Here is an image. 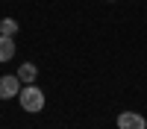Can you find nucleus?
<instances>
[{"label":"nucleus","mask_w":147,"mask_h":129,"mask_svg":"<svg viewBox=\"0 0 147 129\" xmlns=\"http://www.w3.org/2000/svg\"><path fill=\"white\" fill-rule=\"evenodd\" d=\"M18 32V21L15 18H3L0 21V35H15Z\"/></svg>","instance_id":"obj_6"},{"label":"nucleus","mask_w":147,"mask_h":129,"mask_svg":"<svg viewBox=\"0 0 147 129\" xmlns=\"http://www.w3.org/2000/svg\"><path fill=\"white\" fill-rule=\"evenodd\" d=\"M21 94V79L15 76H0V100H12Z\"/></svg>","instance_id":"obj_3"},{"label":"nucleus","mask_w":147,"mask_h":129,"mask_svg":"<svg viewBox=\"0 0 147 129\" xmlns=\"http://www.w3.org/2000/svg\"><path fill=\"white\" fill-rule=\"evenodd\" d=\"M18 100H21V109H24V112H30V114H35V112H41V109H44V91H41V88H35V85L21 88Z\"/></svg>","instance_id":"obj_1"},{"label":"nucleus","mask_w":147,"mask_h":129,"mask_svg":"<svg viewBox=\"0 0 147 129\" xmlns=\"http://www.w3.org/2000/svg\"><path fill=\"white\" fill-rule=\"evenodd\" d=\"M35 76H38V68H35L32 62H24V65L18 68V79H21V82H27V85H32Z\"/></svg>","instance_id":"obj_4"},{"label":"nucleus","mask_w":147,"mask_h":129,"mask_svg":"<svg viewBox=\"0 0 147 129\" xmlns=\"http://www.w3.org/2000/svg\"><path fill=\"white\" fill-rule=\"evenodd\" d=\"M118 129H147V120L138 112H121L118 114Z\"/></svg>","instance_id":"obj_2"},{"label":"nucleus","mask_w":147,"mask_h":129,"mask_svg":"<svg viewBox=\"0 0 147 129\" xmlns=\"http://www.w3.org/2000/svg\"><path fill=\"white\" fill-rule=\"evenodd\" d=\"M12 56H15V41H12V35H0V62H9Z\"/></svg>","instance_id":"obj_5"}]
</instances>
